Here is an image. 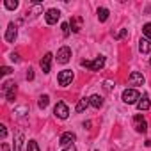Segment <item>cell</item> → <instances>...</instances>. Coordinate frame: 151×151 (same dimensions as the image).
Wrapping results in <instances>:
<instances>
[{
	"mask_svg": "<svg viewBox=\"0 0 151 151\" xmlns=\"http://www.w3.org/2000/svg\"><path fill=\"white\" fill-rule=\"evenodd\" d=\"M80 66H84L91 71H100L105 66V55H98L94 60H80Z\"/></svg>",
	"mask_w": 151,
	"mask_h": 151,
	"instance_id": "cell-1",
	"label": "cell"
},
{
	"mask_svg": "<svg viewBox=\"0 0 151 151\" xmlns=\"http://www.w3.org/2000/svg\"><path fill=\"white\" fill-rule=\"evenodd\" d=\"M121 100H123L126 105H133V103H137V101L140 100V94H139L137 89H124Z\"/></svg>",
	"mask_w": 151,
	"mask_h": 151,
	"instance_id": "cell-2",
	"label": "cell"
},
{
	"mask_svg": "<svg viewBox=\"0 0 151 151\" xmlns=\"http://www.w3.org/2000/svg\"><path fill=\"white\" fill-rule=\"evenodd\" d=\"M57 80H59V86L68 87V86L71 84V80H73V71H71V69H62V71L59 73Z\"/></svg>",
	"mask_w": 151,
	"mask_h": 151,
	"instance_id": "cell-3",
	"label": "cell"
},
{
	"mask_svg": "<svg viewBox=\"0 0 151 151\" xmlns=\"http://www.w3.org/2000/svg\"><path fill=\"white\" fill-rule=\"evenodd\" d=\"M53 114H55L59 119H68L69 109H68V105H66L64 101H57V105H55V109H53Z\"/></svg>",
	"mask_w": 151,
	"mask_h": 151,
	"instance_id": "cell-4",
	"label": "cell"
},
{
	"mask_svg": "<svg viewBox=\"0 0 151 151\" xmlns=\"http://www.w3.org/2000/svg\"><path fill=\"white\" fill-rule=\"evenodd\" d=\"M133 128H135V132H139V133H146V132H147V123H146V119H144L140 114L133 116Z\"/></svg>",
	"mask_w": 151,
	"mask_h": 151,
	"instance_id": "cell-5",
	"label": "cell"
},
{
	"mask_svg": "<svg viewBox=\"0 0 151 151\" xmlns=\"http://www.w3.org/2000/svg\"><path fill=\"white\" fill-rule=\"evenodd\" d=\"M59 18H60V11H59V9H48V11L45 13V22H46L48 25H55V23L59 22Z\"/></svg>",
	"mask_w": 151,
	"mask_h": 151,
	"instance_id": "cell-6",
	"label": "cell"
},
{
	"mask_svg": "<svg viewBox=\"0 0 151 151\" xmlns=\"http://www.w3.org/2000/svg\"><path fill=\"white\" fill-rule=\"evenodd\" d=\"M77 140V135H75L73 132H64L62 135H60V139H59V144L60 146H73V142Z\"/></svg>",
	"mask_w": 151,
	"mask_h": 151,
	"instance_id": "cell-7",
	"label": "cell"
},
{
	"mask_svg": "<svg viewBox=\"0 0 151 151\" xmlns=\"http://www.w3.org/2000/svg\"><path fill=\"white\" fill-rule=\"evenodd\" d=\"M128 84L133 86V87H139V86H144V75L139 73V71H132L130 78H128Z\"/></svg>",
	"mask_w": 151,
	"mask_h": 151,
	"instance_id": "cell-8",
	"label": "cell"
},
{
	"mask_svg": "<svg viewBox=\"0 0 151 151\" xmlns=\"http://www.w3.org/2000/svg\"><path fill=\"white\" fill-rule=\"evenodd\" d=\"M69 59H71V48H68V46H62V48L57 52V62H60V64H66V62H69Z\"/></svg>",
	"mask_w": 151,
	"mask_h": 151,
	"instance_id": "cell-9",
	"label": "cell"
},
{
	"mask_svg": "<svg viewBox=\"0 0 151 151\" xmlns=\"http://www.w3.org/2000/svg\"><path fill=\"white\" fill-rule=\"evenodd\" d=\"M16 36H18V29H16V25L14 23H9L7 25V30H6V41L7 43H14V39H16Z\"/></svg>",
	"mask_w": 151,
	"mask_h": 151,
	"instance_id": "cell-10",
	"label": "cell"
},
{
	"mask_svg": "<svg viewBox=\"0 0 151 151\" xmlns=\"http://www.w3.org/2000/svg\"><path fill=\"white\" fill-rule=\"evenodd\" d=\"M52 60H53V55L52 53H45V57L41 59V69L43 73H50V68H52Z\"/></svg>",
	"mask_w": 151,
	"mask_h": 151,
	"instance_id": "cell-11",
	"label": "cell"
},
{
	"mask_svg": "<svg viewBox=\"0 0 151 151\" xmlns=\"http://www.w3.org/2000/svg\"><path fill=\"white\" fill-rule=\"evenodd\" d=\"M82 25H84V20H82L80 16H73V18L69 20V27H71L73 32H80V30H82Z\"/></svg>",
	"mask_w": 151,
	"mask_h": 151,
	"instance_id": "cell-12",
	"label": "cell"
},
{
	"mask_svg": "<svg viewBox=\"0 0 151 151\" xmlns=\"http://www.w3.org/2000/svg\"><path fill=\"white\" fill-rule=\"evenodd\" d=\"M149 107H151V101H149V96H147V94H142V96H140V100L137 101V109H139V110L142 112V110H147Z\"/></svg>",
	"mask_w": 151,
	"mask_h": 151,
	"instance_id": "cell-13",
	"label": "cell"
},
{
	"mask_svg": "<svg viewBox=\"0 0 151 151\" xmlns=\"http://www.w3.org/2000/svg\"><path fill=\"white\" fill-rule=\"evenodd\" d=\"M139 50H140V53H151V41L146 39V37H140V41H139Z\"/></svg>",
	"mask_w": 151,
	"mask_h": 151,
	"instance_id": "cell-14",
	"label": "cell"
},
{
	"mask_svg": "<svg viewBox=\"0 0 151 151\" xmlns=\"http://www.w3.org/2000/svg\"><path fill=\"white\" fill-rule=\"evenodd\" d=\"M89 101H91V107H94V109H101L103 107V98L100 94H93L89 98Z\"/></svg>",
	"mask_w": 151,
	"mask_h": 151,
	"instance_id": "cell-15",
	"label": "cell"
},
{
	"mask_svg": "<svg viewBox=\"0 0 151 151\" xmlns=\"http://www.w3.org/2000/svg\"><path fill=\"white\" fill-rule=\"evenodd\" d=\"M22 144H23V133L22 132H16L14 135V151H22Z\"/></svg>",
	"mask_w": 151,
	"mask_h": 151,
	"instance_id": "cell-16",
	"label": "cell"
},
{
	"mask_svg": "<svg viewBox=\"0 0 151 151\" xmlns=\"http://www.w3.org/2000/svg\"><path fill=\"white\" fill-rule=\"evenodd\" d=\"M89 105H91L89 98H82V100H78V103H77V112H84Z\"/></svg>",
	"mask_w": 151,
	"mask_h": 151,
	"instance_id": "cell-17",
	"label": "cell"
},
{
	"mask_svg": "<svg viewBox=\"0 0 151 151\" xmlns=\"http://www.w3.org/2000/svg\"><path fill=\"white\" fill-rule=\"evenodd\" d=\"M109 14H110V13H109V9H107V7H100V9H98V20H100L101 23L109 20Z\"/></svg>",
	"mask_w": 151,
	"mask_h": 151,
	"instance_id": "cell-18",
	"label": "cell"
},
{
	"mask_svg": "<svg viewBox=\"0 0 151 151\" xmlns=\"http://www.w3.org/2000/svg\"><path fill=\"white\" fill-rule=\"evenodd\" d=\"M18 0H6L4 2V7L6 9H9V11H14V9H18Z\"/></svg>",
	"mask_w": 151,
	"mask_h": 151,
	"instance_id": "cell-19",
	"label": "cell"
},
{
	"mask_svg": "<svg viewBox=\"0 0 151 151\" xmlns=\"http://www.w3.org/2000/svg\"><path fill=\"white\" fill-rule=\"evenodd\" d=\"M48 103H50V96H48V94H43V96H39V101H37L39 109H46V107H48Z\"/></svg>",
	"mask_w": 151,
	"mask_h": 151,
	"instance_id": "cell-20",
	"label": "cell"
},
{
	"mask_svg": "<svg viewBox=\"0 0 151 151\" xmlns=\"http://www.w3.org/2000/svg\"><path fill=\"white\" fill-rule=\"evenodd\" d=\"M6 98H7V101H11V103L14 101V98H16V84H14V86L6 93Z\"/></svg>",
	"mask_w": 151,
	"mask_h": 151,
	"instance_id": "cell-21",
	"label": "cell"
},
{
	"mask_svg": "<svg viewBox=\"0 0 151 151\" xmlns=\"http://www.w3.org/2000/svg\"><path fill=\"white\" fill-rule=\"evenodd\" d=\"M142 34L146 36V39L151 41V23H146V25L142 27Z\"/></svg>",
	"mask_w": 151,
	"mask_h": 151,
	"instance_id": "cell-22",
	"label": "cell"
},
{
	"mask_svg": "<svg viewBox=\"0 0 151 151\" xmlns=\"http://www.w3.org/2000/svg\"><path fill=\"white\" fill-rule=\"evenodd\" d=\"M27 151H39V146L36 140H29L27 142Z\"/></svg>",
	"mask_w": 151,
	"mask_h": 151,
	"instance_id": "cell-23",
	"label": "cell"
},
{
	"mask_svg": "<svg viewBox=\"0 0 151 151\" xmlns=\"http://www.w3.org/2000/svg\"><path fill=\"white\" fill-rule=\"evenodd\" d=\"M13 86H14V82H11V80H9V82H4V86H2V93L6 94V93H7Z\"/></svg>",
	"mask_w": 151,
	"mask_h": 151,
	"instance_id": "cell-24",
	"label": "cell"
},
{
	"mask_svg": "<svg viewBox=\"0 0 151 151\" xmlns=\"http://www.w3.org/2000/svg\"><path fill=\"white\" fill-rule=\"evenodd\" d=\"M62 34H64V37H68L69 36V23H62Z\"/></svg>",
	"mask_w": 151,
	"mask_h": 151,
	"instance_id": "cell-25",
	"label": "cell"
},
{
	"mask_svg": "<svg viewBox=\"0 0 151 151\" xmlns=\"http://www.w3.org/2000/svg\"><path fill=\"white\" fill-rule=\"evenodd\" d=\"M124 36H128V29H123V30H119V32L116 34V39H121V37H124Z\"/></svg>",
	"mask_w": 151,
	"mask_h": 151,
	"instance_id": "cell-26",
	"label": "cell"
},
{
	"mask_svg": "<svg viewBox=\"0 0 151 151\" xmlns=\"http://www.w3.org/2000/svg\"><path fill=\"white\" fill-rule=\"evenodd\" d=\"M6 135H7V128H6L4 124H0V137L6 139Z\"/></svg>",
	"mask_w": 151,
	"mask_h": 151,
	"instance_id": "cell-27",
	"label": "cell"
},
{
	"mask_svg": "<svg viewBox=\"0 0 151 151\" xmlns=\"http://www.w3.org/2000/svg\"><path fill=\"white\" fill-rule=\"evenodd\" d=\"M103 87H105V91H112V87H114V84H112L110 80H107V82L103 84Z\"/></svg>",
	"mask_w": 151,
	"mask_h": 151,
	"instance_id": "cell-28",
	"label": "cell"
},
{
	"mask_svg": "<svg viewBox=\"0 0 151 151\" xmlns=\"http://www.w3.org/2000/svg\"><path fill=\"white\" fill-rule=\"evenodd\" d=\"M0 73H2V75H9V73H11V68H9V66H4L2 69H0Z\"/></svg>",
	"mask_w": 151,
	"mask_h": 151,
	"instance_id": "cell-29",
	"label": "cell"
},
{
	"mask_svg": "<svg viewBox=\"0 0 151 151\" xmlns=\"http://www.w3.org/2000/svg\"><path fill=\"white\" fill-rule=\"evenodd\" d=\"M32 78H34V69L29 68V71H27V80H32Z\"/></svg>",
	"mask_w": 151,
	"mask_h": 151,
	"instance_id": "cell-30",
	"label": "cell"
},
{
	"mask_svg": "<svg viewBox=\"0 0 151 151\" xmlns=\"http://www.w3.org/2000/svg\"><path fill=\"white\" fill-rule=\"evenodd\" d=\"M62 151H77V147H75V146H68V147H64Z\"/></svg>",
	"mask_w": 151,
	"mask_h": 151,
	"instance_id": "cell-31",
	"label": "cell"
},
{
	"mask_svg": "<svg viewBox=\"0 0 151 151\" xmlns=\"http://www.w3.org/2000/svg\"><path fill=\"white\" fill-rule=\"evenodd\" d=\"M11 60H14V62H18V60H20V57H18L16 53H13V55H11Z\"/></svg>",
	"mask_w": 151,
	"mask_h": 151,
	"instance_id": "cell-32",
	"label": "cell"
},
{
	"mask_svg": "<svg viewBox=\"0 0 151 151\" xmlns=\"http://www.w3.org/2000/svg\"><path fill=\"white\" fill-rule=\"evenodd\" d=\"M149 64H151V57H149Z\"/></svg>",
	"mask_w": 151,
	"mask_h": 151,
	"instance_id": "cell-33",
	"label": "cell"
}]
</instances>
